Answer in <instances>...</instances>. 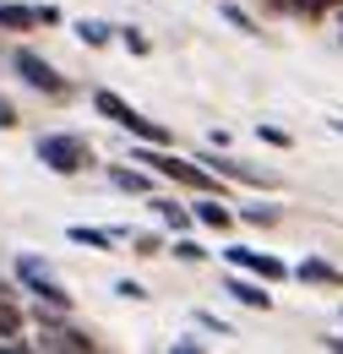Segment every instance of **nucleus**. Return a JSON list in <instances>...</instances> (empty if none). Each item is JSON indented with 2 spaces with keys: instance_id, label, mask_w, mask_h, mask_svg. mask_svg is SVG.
<instances>
[{
  "instance_id": "8",
  "label": "nucleus",
  "mask_w": 343,
  "mask_h": 354,
  "mask_svg": "<svg viewBox=\"0 0 343 354\" xmlns=\"http://www.w3.org/2000/svg\"><path fill=\"white\" fill-rule=\"evenodd\" d=\"M120 131H131L136 142H147V147H164V142H169V126H158V120H147L142 109H131V120L120 126Z\"/></svg>"
},
{
  "instance_id": "16",
  "label": "nucleus",
  "mask_w": 343,
  "mask_h": 354,
  "mask_svg": "<svg viewBox=\"0 0 343 354\" xmlns=\"http://www.w3.org/2000/svg\"><path fill=\"white\" fill-rule=\"evenodd\" d=\"M115 185L131 191V196H142V191H147V175H142V169H115Z\"/></svg>"
},
{
  "instance_id": "2",
  "label": "nucleus",
  "mask_w": 343,
  "mask_h": 354,
  "mask_svg": "<svg viewBox=\"0 0 343 354\" xmlns=\"http://www.w3.org/2000/svg\"><path fill=\"white\" fill-rule=\"evenodd\" d=\"M136 164H153L158 175L180 180V185H191V191H213V180H218L213 169H207V164H191V158H174V153H158V147H153V153H142Z\"/></svg>"
},
{
  "instance_id": "6",
  "label": "nucleus",
  "mask_w": 343,
  "mask_h": 354,
  "mask_svg": "<svg viewBox=\"0 0 343 354\" xmlns=\"http://www.w3.org/2000/svg\"><path fill=\"white\" fill-rule=\"evenodd\" d=\"M55 22H60L55 6H0V28H11V33H22V28H55Z\"/></svg>"
},
{
  "instance_id": "5",
  "label": "nucleus",
  "mask_w": 343,
  "mask_h": 354,
  "mask_svg": "<svg viewBox=\"0 0 343 354\" xmlns=\"http://www.w3.org/2000/svg\"><path fill=\"white\" fill-rule=\"evenodd\" d=\"M223 257H229V262H234V267H245V272H257L261 283H278V278L289 272V267L278 262V257H267V251H251V245H229Z\"/></svg>"
},
{
  "instance_id": "15",
  "label": "nucleus",
  "mask_w": 343,
  "mask_h": 354,
  "mask_svg": "<svg viewBox=\"0 0 343 354\" xmlns=\"http://www.w3.org/2000/svg\"><path fill=\"white\" fill-rule=\"evenodd\" d=\"M109 33H115V28H109V22H93V17H82V22H77V39H82V44H109Z\"/></svg>"
},
{
  "instance_id": "24",
  "label": "nucleus",
  "mask_w": 343,
  "mask_h": 354,
  "mask_svg": "<svg viewBox=\"0 0 343 354\" xmlns=\"http://www.w3.org/2000/svg\"><path fill=\"white\" fill-rule=\"evenodd\" d=\"M261 142H272V147H289V131H278V126H261Z\"/></svg>"
},
{
  "instance_id": "7",
  "label": "nucleus",
  "mask_w": 343,
  "mask_h": 354,
  "mask_svg": "<svg viewBox=\"0 0 343 354\" xmlns=\"http://www.w3.org/2000/svg\"><path fill=\"white\" fill-rule=\"evenodd\" d=\"M44 327V338H39V349H66V354H93V338L87 333H77V327H49V322H39Z\"/></svg>"
},
{
  "instance_id": "17",
  "label": "nucleus",
  "mask_w": 343,
  "mask_h": 354,
  "mask_svg": "<svg viewBox=\"0 0 343 354\" xmlns=\"http://www.w3.org/2000/svg\"><path fill=\"white\" fill-rule=\"evenodd\" d=\"M153 207H158V218L169 223L174 234H180V229H185V223H191V213H185V207H174V202H153Z\"/></svg>"
},
{
  "instance_id": "18",
  "label": "nucleus",
  "mask_w": 343,
  "mask_h": 354,
  "mask_svg": "<svg viewBox=\"0 0 343 354\" xmlns=\"http://www.w3.org/2000/svg\"><path fill=\"white\" fill-rule=\"evenodd\" d=\"M17 333H22V310L6 300V306H0V338H17Z\"/></svg>"
},
{
  "instance_id": "26",
  "label": "nucleus",
  "mask_w": 343,
  "mask_h": 354,
  "mask_svg": "<svg viewBox=\"0 0 343 354\" xmlns=\"http://www.w3.org/2000/svg\"><path fill=\"white\" fill-rule=\"evenodd\" d=\"M6 300H11V283H6V278H0V306H6Z\"/></svg>"
},
{
  "instance_id": "23",
  "label": "nucleus",
  "mask_w": 343,
  "mask_h": 354,
  "mask_svg": "<svg viewBox=\"0 0 343 354\" xmlns=\"http://www.w3.org/2000/svg\"><path fill=\"white\" fill-rule=\"evenodd\" d=\"M245 223H278V207H245Z\"/></svg>"
},
{
  "instance_id": "11",
  "label": "nucleus",
  "mask_w": 343,
  "mask_h": 354,
  "mask_svg": "<svg viewBox=\"0 0 343 354\" xmlns=\"http://www.w3.org/2000/svg\"><path fill=\"white\" fill-rule=\"evenodd\" d=\"M295 272H300L305 283H327V289H343V272H338L333 262H322V257H310V262H300Z\"/></svg>"
},
{
  "instance_id": "19",
  "label": "nucleus",
  "mask_w": 343,
  "mask_h": 354,
  "mask_svg": "<svg viewBox=\"0 0 343 354\" xmlns=\"http://www.w3.org/2000/svg\"><path fill=\"white\" fill-rule=\"evenodd\" d=\"M223 22H234V28H240V33H257V22H251V17H245V11H240V6H223Z\"/></svg>"
},
{
  "instance_id": "9",
  "label": "nucleus",
  "mask_w": 343,
  "mask_h": 354,
  "mask_svg": "<svg viewBox=\"0 0 343 354\" xmlns=\"http://www.w3.org/2000/svg\"><path fill=\"white\" fill-rule=\"evenodd\" d=\"M213 175H229V180H240V185H272V180L261 175V169H245V164H234V158H202Z\"/></svg>"
},
{
  "instance_id": "21",
  "label": "nucleus",
  "mask_w": 343,
  "mask_h": 354,
  "mask_svg": "<svg viewBox=\"0 0 343 354\" xmlns=\"http://www.w3.org/2000/svg\"><path fill=\"white\" fill-rule=\"evenodd\" d=\"M115 295H120V300H147V289H142V283H131V278L115 283Z\"/></svg>"
},
{
  "instance_id": "4",
  "label": "nucleus",
  "mask_w": 343,
  "mask_h": 354,
  "mask_svg": "<svg viewBox=\"0 0 343 354\" xmlns=\"http://www.w3.org/2000/svg\"><path fill=\"white\" fill-rule=\"evenodd\" d=\"M11 66L22 71V82H28V88L49 93V98H66V77H60V71H55L44 55H33V49H17V55H11Z\"/></svg>"
},
{
  "instance_id": "14",
  "label": "nucleus",
  "mask_w": 343,
  "mask_h": 354,
  "mask_svg": "<svg viewBox=\"0 0 343 354\" xmlns=\"http://www.w3.org/2000/svg\"><path fill=\"white\" fill-rule=\"evenodd\" d=\"M272 6H278V11H300V17H327L343 0H272Z\"/></svg>"
},
{
  "instance_id": "12",
  "label": "nucleus",
  "mask_w": 343,
  "mask_h": 354,
  "mask_svg": "<svg viewBox=\"0 0 343 354\" xmlns=\"http://www.w3.org/2000/svg\"><path fill=\"white\" fill-rule=\"evenodd\" d=\"M66 234H71L77 245H87V251H109V245L120 240V234H109V229H87V223H71Z\"/></svg>"
},
{
  "instance_id": "10",
  "label": "nucleus",
  "mask_w": 343,
  "mask_h": 354,
  "mask_svg": "<svg viewBox=\"0 0 343 354\" xmlns=\"http://www.w3.org/2000/svg\"><path fill=\"white\" fill-rule=\"evenodd\" d=\"M223 289H229V295H234L240 306H251V310H267V306H272V295H267L261 283H251V278H229Z\"/></svg>"
},
{
  "instance_id": "13",
  "label": "nucleus",
  "mask_w": 343,
  "mask_h": 354,
  "mask_svg": "<svg viewBox=\"0 0 343 354\" xmlns=\"http://www.w3.org/2000/svg\"><path fill=\"white\" fill-rule=\"evenodd\" d=\"M196 218L207 223V229H229V223H234V213H229L218 196H202V202H196Z\"/></svg>"
},
{
  "instance_id": "3",
  "label": "nucleus",
  "mask_w": 343,
  "mask_h": 354,
  "mask_svg": "<svg viewBox=\"0 0 343 354\" xmlns=\"http://www.w3.org/2000/svg\"><path fill=\"white\" fill-rule=\"evenodd\" d=\"M17 278H22V283L39 295V306H49V310H71L66 283H55V278H49V267H44L39 257H22V262H17Z\"/></svg>"
},
{
  "instance_id": "20",
  "label": "nucleus",
  "mask_w": 343,
  "mask_h": 354,
  "mask_svg": "<svg viewBox=\"0 0 343 354\" xmlns=\"http://www.w3.org/2000/svg\"><path fill=\"white\" fill-rule=\"evenodd\" d=\"M174 257H180V262H202V257H207V251H202V245H196V240H174Z\"/></svg>"
},
{
  "instance_id": "22",
  "label": "nucleus",
  "mask_w": 343,
  "mask_h": 354,
  "mask_svg": "<svg viewBox=\"0 0 343 354\" xmlns=\"http://www.w3.org/2000/svg\"><path fill=\"white\" fill-rule=\"evenodd\" d=\"M120 39H126V49H131V55H147V49H153V44H147V39H142V33H136V28H126Z\"/></svg>"
},
{
  "instance_id": "25",
  "label": "nucleus",
  "mask_w": 343,
  "mask_h": 354,
  "mask_svg": "<svg viewBox=\"0 0 343 354\" xmlns=\"http://www.w3.org/2000/svg\"><path fill=\"white\" fill-rule=\"evenodd\" d=\"M11 126H17V109H11L6 98H0V131H11Z\"/></svg>"
},
{
  "instance_id": "1",
  "label": "nucleus",
  "mask_w": 343,
  "mask_h": 354,
  "mask_svg": "<svg viewBox=\"0 0 343 354\" xmlns=\"http://www.w3.org/2000/svg\"><path fill=\"white\" fill-rule=\"evenodd\" d=\"M39 164H49L55 175H82L93 164V147H87V136H71V131L39 136Z\"/></svg>"
},
{
  "instance_id": "27",
  "label": "nucleus",
  "mask_w": 343,
  "mask_h": 354,
  "mask_svg": "<svg viewBox=\"0 0 343 354\" xmlns=\"http://www.w3.org/2000/svg\"><path fill=\"white\" fill-rule=\"evenodd\" d=\"M338 126H343V120H338Z\"/></svg>"
}]
</instances>
